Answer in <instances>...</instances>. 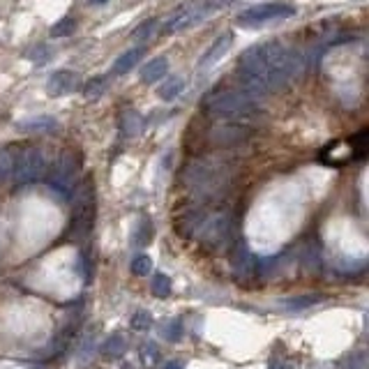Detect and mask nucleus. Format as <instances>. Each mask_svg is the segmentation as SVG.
<instances>
[{
    "label": "nucleus",
    "mask_w": 369,
    "mask_h": 369,
    "mask_svg": "<svg viewBox=\"0 0 369 369\" xmlns=\"http://www.w3.org/2000/svg\"><path fill=\"white\" fill-rule=\"evenodd\" d=\"M182 182L199 201H213L217 196H222L224 189L229 187L231 169L222 160L201 157V160L187 164L182 173Z\"/></svg>",
    "instance_id": "f257e3e1"
},
{
    "label": "nucleus",
    "mask_w": 369,
    "mask_h": 369,
    "mask_svg": "<svg viewBox=\"0 0 369 369\" xmlns=\"http://www.w3.org/2000/svg\"><path fill=\"white\" fill-rule=\"evenodd\" d=\"M261 100V92H256L254 88L238 81V85H224V88L210 92L206 102H203V109L210 116L222 118V120H240V118L254 114L259 109Z\"/></svg>",
    "instance_id": "f03ea898"
},
{
    "label": "nucleus",
    "mask_w": 369,
    "mask_h": 369,
    "mask_svg": "<svg viewBox=\"0 0 369 369\" xmlns=\"http://www.w3.org/2000/svg\"><path fill=\"white\" fill-rule=\"evenodd\" d=\"M199 242L208 247L210 252H222L229 249L235 235V220L229 210H217V213H208L203 217L201 226L196 229Z\"/></svg>",
    "instance_id": "7ed1b4c3"
},
{
    "label": "nucleus",
    "mask_w": 369,
    "mask_h": 369,
    "mask_svg": "<svg viewBox=\"0 0 369 369\" xmlns=\"http://www.w3.org/2000/svg\"><path fill=\"white\" fill-rule=\"evenodd\" d=\"M78 173H81V160H78L76 153L67 150V153H63L56 160L54 169H51L49 178H46V182H49L54 189H58V192L70 194L78 180Z\"/></svg>",
    "instance_id": "20e7f679"
},
{
    "label": "nucleus",
    "mask_w": 369,
    "mask_h": 369,
    "mask_svg": "<svg viewBox=\"0 0 369 369\" xmlns=\"http://www.w3.org/2000/svg\"><path fill=\"white\" fill-rule=\"evenodd\" d=\"M295 14L293 5L286 3H261L254 5L245 12L238 14V23L245 25V28H254V25H263L268 21H282V19H288Z\"/></svg>",
    "instance_id": "39448f33"
},
{
    "label": "nucleus",
    "mask_w": 369,
    "mask_h": 369,
    "mask_svg": "<svg viewBox=\"0 0 369 369\" xmlns=\"http://www.w3.org/2000/svg\"><path fill=\"white\" fill-rule=\"evenodd\" d=\"M46 171V160L44 153L39 148H23L21 153L14 155V169H12V178L19 184L35 182L37 178H42Z\"/></svg>",
    "instance_id": "423d86ee"
},
{
    "label": "nucleus",
    "mask_w": 369,
    "mask_h": 369,
    "mask_svg": "<svg viewBox=\"0 0 369 369\" xmlns=\"http://www.w3.org/2000/svg\"><path fill=\"white\" fill-rule=\"evenodd\" d=\"M252 136V129L247 125H240L235 120H224L222 125H215L210 129V143H215L217 148H229V146H238V143L247 141Z\"/></svg>",
    "instance_id": "0eeeda50"
},
{
    "label": "nucleus",
    "mask_w": 369,
    "mask_h": 369,
    "mask_svg": "<svg viewBox=\"0 0 369 369\" xmlns=\"http://www.w3.org/2000/svg\"><path fill=\"white\" fill-rule=\"evenodd\" d=\"M78 88V74H74L72 70H58L49 76L46 81V92L49 97H63L70 95Z\"/></svg>",
    "instance_id": "6e6552de"
},
{
    "label": "nucleus",
    "mask_w": 369,
    "mask_h": 369,
    "mask_svg": "<svg viewBox=\"0 0 369 369\" xmlns=\"http://www.w3.org/2000/svg\"><path fill=\"white\" fill-rule=\"evenodd\" d=\"M231 268L238 280H249L256 273V256L249 252V247L245 242H238L233 249V256H231Z\"/></svg>",
    "instance_id": "1a4fd4ad"
},
{
    "label": "nucleus",
    "mask_w": 369,
    "mask_h": 369,
    "mask_svg": "<svg viewBox=\"0 0 369 369\" xmlns=\"http://www.w3.org/2000/svg\"><path fill=\"white\" fill-rule=\"evenodd\" d=\"M231 44H233V32H222V35L217 37L215 42L208 46L206 54L201 56L199 70H208V67H213V65H215L217 61H222V58L229 54Z\"/></svg>",
    "instance_id": "9d476101"
},
{
    "label": "nucleus",
    "mask_w": 369,
    "mask_h": 369,
    "mask_svg": "<svg viewBox=\"0 0 369 369\" xmlns=\"http://www.w3.org/2000/svg\"><path fill=\"white\" fill-rule=\"evenodd\" d=\"M208 215V210L203 206H196V208H189L184 210V213L176 220V226H178V233L182 235V238H189V235L196 233V229L201 226L203 217Z\"/></svg>",
    "instance_id": "9b49d317"
},
{
    "label": "nucleus",
    "mask_w": 369,
    "mask_h": 369,
    "mask_svg": "<svg viewBox=\"0 0 369 369\" xmlns=\"http://www.w3.org/2000/svg\"><path fill=\"white\" fill-rule=\"evenodd\" d=\"M146 56V46H131L129 51H125L123 56H118L116 61H114V65H111V74L114 76H123V74H127L129 70H134L136 65H138V61Z\"/></svg>",
    "instance_id": "f8f14e48"
},
{
    "label": "nucleus",
    "mask_w": 369,
    "mask_h": 369,
    "mask_svg": "<svg viewBox=\"0 0 369 369\" xmlns=\"http://www.w3.org/2000/svg\"><path fill=\"white\" fill-rule=\"evenodd\" d=\"M169 72V58L167 56H157L153 61H148L141 67V83H157L160 78L167 76Z\"/></svg>",
    "instance_id": "ddd939ff"
},
{
    "label": "nucleus",
    "mask_w": 369,
    "mask_h": 369,
    "mask_svg": "<svg viewBox=\"0 0 369 369\" xmlns=\"http://www.w3.org/2000/svg\"><path fill=\"white\" fill-rule=\"evenodd\" d=\"M143 125H146V120H143V116L138 114L136 109H125L123 116H120V129L123 134L127 138H134L141 134Z\"/></svg>",
    "instance_id": "4468645a"
},
{
    "label": "nucleus",
    "mask_w": 369,
    "mask_h": 369,
    "mask_svg": "<svg viewBox=\"0 0 369 369\" xmlns=\"http://www.w3.org/2000/svg\"><path fill=\"white\" fill-rule=\"evenodd\" d=\"M150 240H153V222H150L148 217H141V220L136 222L134 233H131V245L146 247Z\"/></svg>",
    "instance_id": "2eb2a0df"
},
{
    "label": "nucleus",
    "mask_w": 369,
    "mask_h": 369,
    "mask_svg": "<svg viewBox=\"0 0 369 369\" xmlns=\"http://www.w3.org/2000/svg\"><path fill=\"white\" fill-rule=\"evenodd\" d=\"M107 88H109V76H104V74H100V76H92L88 83L83 85V97L85 100H100V97L107 92Z\"/></svg>",
    "instance_id": "dca6fc26"
},
{
    "label": "nucleus",
    "mask_w": 369,
    "mask_h": 369,
    "mask_svg": "<svg viewBox=\"0 0 369 369\" xmlns=\"http://www.w3.org/2000/svg\"><path fill=\"white\" fill-rule=\"evenodd\" d=\"M323 298L321 295H295V298H286V300H282L280 305L288 309V312H302V309H307V307H314V305H319Z\"/></svg>",
    "instance_id": "f3484780"
},
{
    "label": "nucleus",
    "mask_w": 369,
    "mask_h": 369,
    "mask_svg": "<svg viewBox=\"0 0 369 369\" xmlns=\"http://www.w3.org/2000/svg\"><path fill=\"white\" fill-rule=\"evenodd\" d=\"M182 90H184V78L182 76H169L167 81L160 85V97L164 102H171V100H176Z\"/></svg>",
    "instance_id": "a211bd4d"
},
{
    "label": "nucleus",
    "mask_w": 369,
    "mask_h": 369,
    "mask_svg": "<svg viewBox=\"0 0 369 369\" xmlns=\"http://www.w3.org/2000/svg\"><path fill=\"white\" fill-rule=\"evenodd\" d=\"M125 351H127V344H125L123 335H111V337L107 339V344H104V355L111 358V360L123 358Z\"/></svg>",
    "instance_id": "6ab92c4d"
},
{
    "label": "nucleus",
    "mask_w": 369,
    "mask_h": 369,
    "mask_svg": "<svg viewBox=\"0 0 369 369\" xmlns=\"http://www.w3.org/2000/svg\"><path fill=\"white\" fill-rule=\"evenodd\" d=\"M21 127L28 131H51V129H58V120H54L51 116H37V118H32V120L23 123Z\"/></svg>",
    "instance_id": "aec40b11"
},
{
    "label": "nucleus",
    "mask_w": 369,
    "mask_h": 369,
    "mask_svg": "<svg viewBox=\"0 0 369 369\" xmlns=\"http://www.w3.org/2000/svg\"><path fill=\"white\" fill-rule=\"evenodd\" d=\"M76 28V21L72 17H63V19H58V21L51 25V30H49V35L51 37H67L72 35Z\"/></svg>",
    "instance_id": "412c9836"
},
{
    "label": "nucleus",
    "mask_w": 369,
    "mask_h": 369,
    "mask_svg": "<svg viewBox=\"0 0 369 369\" xmlns=\"http://www.w3.org/2000/svg\"><path fill=\"white\" fill-rule=\"evenodd\" d=\"M150 288H153V295L157 298H169L171 295V280L164 273H157L150 282Z\"/></svg>",
    "instance_id": "4be33fe9"
},
{
    "label": "nucleus",
    "mask_w": 369,
    "mask_h": 369,
    "mask_svg": "<svg viewBox=\"0 0 369 369\" xmlns=\"http://www.w3.org/2000/svg\"><path fill=\"white\" fill-rule=\"evenodd\" d=\"M302 266H305L309 273L319 270V266H321V252H319V247L312 245V242H309L305 247V252H302Z\"/></svg>",
    "instance_id": "5701e85b"
},
{
    "label": "nucleus",
    "mask_w": 369,
    "mask_h": 369,
    "mask_svg": "<svg viewBox=\"0 0 369 369\" xmlns=\"http://www.w3.org/2000/svg\"><path fill=\"white\" fill-rule=\"evenodd\" d=\"M155 28H157V19H148V21H143L134 32H131V39H134V42H138V44L148 42V39L153 37Z\"/></svg>",
    "instance_id": "b1692460"
},
{
    "label": "nucleus",
    "mask_w": 369,
    "mask_h": 369,
    "mask_svg": "<svg viewBox=\"0 0 369 369\" xmlns=\"http://www.w3.org/2000/svg\"><path fill=\"white\" fill-rule=\"evenodd\" d=\"M12 169H14V155L10 150H0V182L12 178Z\"/></svg>",
    "instance_id": "393cba45"
},
{
    "label": "nucleus",
    "mask_w": 369,
    "mask_h": 369,
    "mask_svg": "<svg viewBox=\"0 0 369 369\" xmlns=\"http://www.w3.org/2000/svg\"><path fill=\"white\" fill-rule=\"evenodd\" d=\"M180 335H182L180 319H173V321L164 323V328H162V337L167 339V341H178V339H180Z\"/></svg>",
    "instance_id": "a878e982"
},
{
    "label": "nucleus",
    "mask_w": 369,
    "mask_h": 369,
    "mask_svg": "<svg viewBox=\"0 0 369 369\" xmlns=\"http://www.w3.org/2000/svg\"><path fill=\"white\" fill-rule=\"evenodd\" d=\"M150 270H153V261H150L148 256H136V259L131 261V273L136 277H146L150 275Z\"/></svg>",
    "instance_id": "bb28decb"
},
{
    "label": "nucleus",
    "mask_w": 369,
    "mask_h": 369,
    "mask_svg": "<svg viewBox=\"0 0 369 369\" xmlns=\"http://www.w3.org/2000/svg\"><path fill=\"white\" fill-rule=\"evenodd\" d=\"M150 323H153V316L148 312H136L131 316V328H134V330H148Z\"/></svg>",
    "instance_id": "cd10ccee"
},
{
    "label": "nucleus",
    "mask_w": 369,
    "mask_h": 369,
    "mask_svg": "<svg viewBox=\"0 0 369 369\" xmlns=\"http://www.w3.org/2000/svg\"><path fill=\"white\" fill-rule=\"evenodd\" d=\"M51 56H54V51L49 49V46H39V49L35 51V56H32V63L35 65H44L51 61Z\"/></svg>",
    "instance_id": "c85d7f7f"
},
{
    "label": "nucleus",
    "mask_w": 369,
    "mask_h": 369,
    "mask_svg": "<svg viewBox=\"0 0 369 369\" xmlns=\"http://www.w3.org/2000/svg\"><path fill=\"white\" fill-rule=\"evenodd\" d=\"M351 365H346V369H367V355L365 353H355V355H351Z\"/></svg>",
    "instance_id": "c756f323"
},
{
    "label": "nucleus",
    "mask_w": 369,
    "mask_h": 369,
    "mask_svg": "<svg viewBox=\"0 0 369 369\" xmlns=\"http://www.w3.org/2000/svg\"><path fill=\"white\" fill-rule=\"evenodd\" d=\"M143 360H146V365H155V360H157V348L155 346H143Z\"/></svg>",
    "instance_id": "7c9ffc66"
},
{
    "label": "nucleus",
    "mask_w": 369,
    "mask_h": 369,
    "mask_svg": "<svg viewBox=\"0 0 369 369\" xmlns=\"http://www.w3.org/2000/svg\"><path fill=\"white\" fill-rule=\"evenodd\" d=\"M164 369H184V365L180 360H171V362H167V365H164Z\"/></svg>",
    "instance_id": "2f4dec72"
},
{
    "label": "nucleus",
    "mask_w": 369,
    "mask_h": 369,
    "mask_svg": "<svg viewBox=\"0 0 369 369\" xmlns=\"http://www.w3.org/2000/svg\"><path fill=\"white\" fill-rule=\"evenodd\" d=\"M92 3H100L102 5V3H109V0H92Z\"/></svg>",
    "instance_id": "473e14b6"
}]
</instances>
